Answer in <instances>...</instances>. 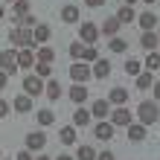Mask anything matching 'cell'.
<instances>
[{
    "instance_id": "cell-1",
    "label": "cell",
    "mask_w": 160,
    "mask_h": 160,
    "mask_svg": "<svg viewBox=\"0 0 160 160\" xmlns=\"http://www.w3.org/2000/svg\"><path fill=\"white\" fill-rule=\"evenodd\" d=\"M9 47H15V50H23V47L38 50V41H35L32 26H15V29L9 32Z\"/></svg>"
},
{
    "instance_id": "cell-2",
    "label": "cell",
    "mask_w": 160,
    "mask_h": 160,
    "mask_svg": "<svg viewBox=\"0 0 160 160\" xmlns=\"http://www.w3.org/2000/svg\"><path fill=\"white\" fill-rule=\"evenodd\" d=\"M157 119H160V105H157V102H152V99H143V102L137 105V122H143L146 128H152Z\"/></svg>"
},
{
    "instance_id": "cell-3",
    "label": "cell",
    "mask_w": 160,
    "mask_h": 160,
    "mask_svg": "<svg viewBox=\"0 0 160 160\" xmlns=\"http://www.w3.org/2000/svg\"><path fill=\"white\" fill-rule=\"evenodd\" d=\"M111 122H114V128H128L131 122H134V114L128 111V105H117V108H111Z\"/></svg>"
},
{
    "instance_id": "cell-4",
    "label": "cell",
    "mask_w": 160,
    "mask_h": 160,
    "mask_svg": "<svg viewBox=\"0 0 160 160\" xmlns=\"http://www.w3.org/2000/svg\"><path fill=\"white\" fill-rule=\"evenodd\" d=\"M0 70H6L9 76H15L18 70V50L15 47H9V50H0Z\"/></svg>"
},
{
    "instance_id": "cell-5",
    "label": "cell",
    "mask_w": 160,
    "mask_h": 160,
    "mask_svg": "<svg viewBox=\"0 0 160 160\" xmlns=\"http://www.w3.org/2000/svg\"><path fill=\"white\" fill-rule=\"evenodd\" d=\"M70 79H73V82H79V84H88V82L93 79L90 64H88V61H73V67H70Z\"/></svg>"
},
{
    "instance_id": "cell-6",
    "label": "cell",
    "mask_w": 160,
    "mask_h": 160,
    "mask_svg": "<svg viewBox=\"0 0 160 160\" xmlns=\"http://www.w3.org/2000/svg\"><path fill=\"white\" fill-rule=\"evenodd\" d=\"M99 26L93 23V21H82L79 23V41H84V44H96L99 41Z\"/></svg>"
},
{
    "instance_id": "cell-7",
    "label": "cell",
    "mask_w": 160,
    "mask_h": 160,
    "mask_svg": "<svg viewBox=\"0 0 160 160\" xmlns=\"http://www.w3.org/2000/svg\"><path fill=\"white\" fill-rule=\"evenodd\" d=\"M47 82L41 76H35V73H29V76L23 79V93H29V96H38V93H44Z\"/></svg>"
},
{
    "instance_id": "cell-8",
    "label": "cell",
    "mask_w": 160,
    "mask_h": 160,
    "mask_svg": "<svg viewBox=\"0 0 160 160\" xmlns=\"http://www.w3.org/2000/svg\"><path fill=\"white\" fill-rule=\"evenodd\" d=\"M67 96H70V102H73V105H84V102H88V96H90V90H88V84L73 82V88L67 90Z\"/></svg>"
},
{
    "instance_id": "cell-9",
    "label": "cell",
    "mask_w": 160,
    "mask_h": 160,
    "mask_svg": "<svg viewBox=\"0 0 160 160\" xmlns=\"http://www.w3.org/2000/svg\"><path fill=\"white\" fill-rule=\"evenodd\" d=\"M114 122H111V119H99L96 122V125H93V137H96V140H111V137H114Z\"/></svg>"
},
{
    "instance_id": "cell-10",
    "label": "cell",
    "mask_w": 160,
    "mask_h": 160,
    "mask_svg": "<svg viewBox=\"0 0 160 160\" xmlns=\"http://www.w3.org/2000/svg\"><path fill=\"white\" fill-rule=\"evenodd\" d=\"M119 29H122V23L117 21V15L105 18V21H102V26H99V32L105 35V38H114V35H119Z\"/></svg>"
},
{
    "instance_id": "cell-11",
    "label": "cell",
    "mask_w": 160,
    "mask_h": 160,
    "mask_svg": "<svg viewBox=\"0 0 160 160\" xmlns=\"http://www.w3.org/2000/svg\"><path fill=\"white\" fill-rule=\"evenodd\" d=\"M44 146H47L44 131H29V134H26V148H29V152H41Z\"/></svg>"
},
{
    "instance_id": "cell-12",
    "label": "cell",
    "mask_w": 160,
    "mask_h": 160,
    "mask_svg": "<svg viewBox=\"0 0 160 160\" xmlns=\"http://www.w3.org/2000/svg\"><path fill=\"white\" fill-rule=\"evenodd\" d=\"M90 122H93V114H90V108L79 105V108H76V114H73V125H76V128H88Z\"/></svg>"
},
{
    "instance_id": "cell-13",
    "label": "cell",
    "mask_w": 160,
    "mask_h": 160,
    "mask_svg": "<svg viewBox=\"0 0 160 160\" xmlns=\"http://www.w3.org/2000/svg\"><path fill=\"white\" fill-rule=\"evenodd\" d=\"M137 23H140V29H143V32H148V29H157V15L152 12V9H148V12H140L137 15Z\"/></svg>"
},
{
    "instance_id": "cell-14",
    "label": "cell",
    "mask_w": 160,
    "mask_h": 160,
    "mask_svg": "<svg viewBox=\"0 0 160 160\" xmlns=\"http://www.w3.org/2000/svg\"><path fill=\"white\" fill-rule=\"evenodd\" d=\"M93 79H99V82H105L108 76H111V61L108 58H96V61H93Z\"/></svg>"
},
{
    "instance_id": "cell-15",
    "label": "cell",
    "mask_w": 160,
    "mask_h": 160,
    "mask_svg": "<svg viewBox=\"0 0 160 160\" xmlns=\"http://www.w3.org/2000/svg\"><path fill=\"white\" fill-rule=\"evenodd\" d=\"M61 93H64V88H61L58 79H47V88H44V96L47 99H50V102H58Z\"/></svg>"
},
{
    "instance_id": "cell-16",
    "label": "cell",
    "mask_w": 160,
    "mask_h": 160,
    "mask_svg": "<svg viewBox=\"0 0 160 160\" xmlns=\"http://www.w3.org/2000/svg\"><path fill=\"white\" fill-rule=\"evenodd\" d=\"M111 108H114V105H111L108 99H96V102L90 105V114L96 117V119H108V117H111Z\"/></svg>"
},
{
    "instance_id": "cell-17",
    "label": "cell",
    "mask_w": 160,
    "mask_h": 160,
    "mask_svg": "<svg viewBox=\"0 0 160 160\" xmlns=\"http://www.w3.org/2000/svg\"><path fill=\"white\" fill-rule=\"evenodd\" d=\"M18 67H21V70H29V67H35V50H29V47L18 50Z\"/></svg>"
},
{
    "instance_id": "cell-18",
    "label": "cell",
    "mask_w": 160,
    "mask_h": 160,
    "mask_svg": "<svg viewBox=\"0 0 160 160\" xmlns=\"http://www.w3.org/2000/svg\"><path fill=\"white\" fill-rule=\"evenodd\" d=\"M61 21H64V23H79V21H82V12H79V6H76V3H67V6H61Z\"/></svg>"
},
{
    "instance_id": "cell-19",
    "label": "cell",
    "mask_w": 160,
    "mask_h": 160,
    "mask_svg": "<svg viewBox=\"0 0 160 160\" xmlns=\"http://www.w3.org/2000/svg\"><path fill=\"white\" fill-rule=\"evenodd\" d=\"M157 44H160V35H157L154 29H148V32H143V35H140V47H143L146 52L157 50Z\"/></svg>"
},
{
    "instance_id": "cell-20",
    "label": "cell",
    "mask_w": 160,
    "mask_h": 160,
    "mask_svg": "<svg viewBox=\"0 0 160 160\" xmlns=\"http://www.w3.org/2000/svg\"><path fill=\"white\" fill-rule=\"evenodd\" d=\"M108 102H111V105H128V90L125 88H119V84H117V88H111V93H108Z\"/></svg>"
},
{
    "instance_id": "cell-21",
    "label": "cell",
    "mask_w": 160,
    "mask_h": 160,
    "mask_svg": "<svg viewBox=\"0 0 160 160\" xmlns=\"http://www.w3.org/2000/svg\"><path fill=\"white\" fill-rule=\"evenodd\" d=\"M146 125H143V122H131V125H128V140H131V143H143V140H146Z\"/></svg>"
},
{
    "instance_id": "cell-22",
    "label": "cell",
    "mask_w": 160,
    "mask_h": 160,
    "mask_svg": "<svg viewBox=\"0 0 160 160\" xmlns=\"http://www.w3.org/2000/svg\"><path fill=\"white\" fill-rule=\"evenodd\" d=\"M12 108L18 111V114H29V111H32V96H29V93H21V96H15Z\"/></svg>"
},
{
    "instance_id": "cell-23",
    "label": "cell",
    "mask_w": 160,
    "mask_h": 160,
    "mask_svg": "<svg viewBox=\"0 0 160 160\" xmlns=\"http://www.w3.org/2000/svg\"><path fill=\"white\" fill-rule=\"evenodd\" d=\"M32 32H35V41H38V44H47V41H50V35H52L50 23H41V21L32 26Z\"/></svg>"
},
{
    "instance_id": "cell-24",
    "label": "cell",
    "mask_w": 160,
    "mask_h": 160,
    "mask_svg": "<svg viewBox=\"0 0 160 160\" xmlns=\"http://www.w3.org/2000/svg\"><path fill=\"white\" fill-rule=\"evenodd\" d=\"M117 21H119V23H134V21H137L134 6H125V3H122V6H119V12H117Z\"/></svg>"
},
{
    "instance_id": "cell-25",
    "label": "cell",
    "mask_w": 160,
    "mask_h": 160,
    "mask_svg": "<svg viewBox=\"0 0 160 160\" xmlns=\"http://www.w3.org/2000/svg\"><path fill=\"white\" fill-rule=\"evenodd\" d=\"M58 140L64 146H73L76 143V125H64V128H58Z\"/></svg>"
},
{
    "instance_id": "cell-26",
    "label": "cell",
    "mask_w": 160,
    "mask_h": 160,
    "mask_svg": "<svg viewBox=\"0 0 160 160\" xmlns=\"http://www.w3.org/2000/svg\"><path fill=\"white\" fill-rule=\"evenodd\" d=\"M137 79V90H152V84H154V79H152V70H143L140 76H134Z\"/></svg>"
},
{
    "instance_id": "cell-27",
    "label": "cell",
    "mask_w": 160,
    "mask_h": 160,
    "mask_svg": "<svg viewBox=\"0 0 160 160\" xmlns=\"http://www.w3.org/2000/svg\"><path fill=\"white\" fill-rule=\"evenodd\" d=\"M35 119H38V125H44V128H47V125H52V122H55V114H52L50 108H41L38 114H35Z\"/></svg>"
},
{
    "instance_id": "cell-28",
    "label": "cell",
    "mask_w": 160,
    "mask_h": 160,
    "mask_svg": "<svg viewBox=\"0 0 160 160\" xmlns=\"http://www.w3.org/2000/svg\"><path fill=\"white\" fill-rule=\"evenodd\" d=\"M143 67H146V70H152V73H154V70H160V52H157V50H152V52L146 55Z\"/></svg>"
},
{
    "instance_id": "cell-29",
    "label": "cell",
    "mask_w": 160,
    "mask_h": 160,
    "mask_svg": "<svg viewBox=\"0 0 160 160\" xmlns=\"http://www.w3.org/2000/svg\"><path fill=\"white\" fill-rule=\"evenodd\" d=\"M35 58H38V61H47V64H52L55 50H52V47H38V50H35Z\"/></svg>"
},
{
    "instance_id": "cell-30",
    "label": "cell",
    "mask_w": 160,
    "mask_h": 160,
    "mask_svg": "<svg viewBox=\"0 0 160 160\" xmlns=\"http://www.w3.org/2000/svg\"><path fill=\"white\" fill-rule=\"evenodd\" d=\"M35 76H41V79H52V64H47V61H35Z\"/></svg>"
},
{
    "instance_id": "cell-31",
    "label": "cell",
    "mask_w": 160,
    "mask_h": 160,
    "mask_svg": "<svg viewBox=\"0 0 160 160\" xmlns=\"http://www.w3.org/2000/svg\"><path fill=\"white\" fill-rule=\"evenodd\" d=\"M125 73L128 76H140V73H143V61L140 58H128L125 61Z\"/></svg>"
},
{
    "instance_id": "cell-32",
    "label": "cell",
    "mask_w": 160,
    "mask_h": 160,
    "mask_svg": "<svg viewBox=\"0 0 160 160\" xmlns=\"http://www.w3.org/2000/svg\"><path fill=\"white\" fill-rule=\"evenodd\" d=\"M108 50H111V52H125V50H128V41L119 38V35H114V38H111V44H108Z\"/></svg>"
},
{
    "instance_id": "cell-33",
    "label": "cell",
    "mask_w": 160,
    "mask_h": 160,
    "mask_svg": "<svg viewBox=\"0 0 160 160\" xmlns=\"http://www.w3.org/2000/svg\"><path fill=\"white\" fill-rule=\"evenodd\" d=\"M76 160H96V148H93V146H79Z\"/></svg>"
},
{
    "instance_id": "cell-34",
    "label": "cell",
    "mask_w": 160,
    "mask_h": 160,
    "mask_svg": "<svg viewBox=\"0 0 160 160\" xmlns=\"http://www.w3.org/2000/svg\"><path fill=\"white\" fill-rule=\"evenodd\" d=\"M96 58H99V50H96V47H93V44H84V52H82V61H88V64H93Z\"/></svg>"
},
{
    "instance_id": "cell-35",
    "label": "cell",
    "mask_w": 160,
    "mask_h": 160,
    "mask_svg": "<svg viewBox=\"0 0 160 160\" xmlns=\"http://www.w3.org/2000/svg\"><path fill=\"white\" fill-rule=\"evenodd\" d=\"M82 52H84L82 41H73V44H70V55H73V61H82Z\"/></svg>"
},
{
    "instance_id": "cell-36",
    "label": "cell",
    "mask_w": 160,
    "mask_h": 160,
    "mask_svg": "<svg viewBox=\"0 0 160 160\" xmlns=\"http://www.w3.org/2000/svg\"><path fill=\"white\" fill-rule=\"evenodd\" d=\"M35 23H38V18H35L32 12H26V15L21 18V26H35Z\"/></svg>"
},
{
    "instance_id": "cell-37",
    "label": "cell",
    "mask_w": 160,
    "mask_h": 160,
    "mask_svg": "<svg viewBox=\"0 0 160 160\" xmlns=\"http://www.w3.org/2000/svg\"><path fill=\"white\" fill-rule=\"evenodd\" d=\"M96 160H117V157H114L111 148H105V152H96Z\"/></svg>"
},
{
    "instance_id": "cell-38",
    "label": "cell",
    "mask_w": 160,
    "mask_h": 160,
    "mask_svg": "<svg viewBox=\"0 0 160 160\" xmlns=\"http://www.w3.org/2000/svg\"><path fill=\"white\" fill-rule=\"evenodd\" d=\"M15 160H32V152H29V148H23V152L15 154Z\"/></svg>"
},
{
    "instance_id": "cell-39",
    "label": "cell",
    "mask_w": 160,
    "mask_h": 160,
    "mask_svg": "<svg viewBox=\"0 0 160 160\" xmlns=\"http://www.w3.org/2000/svg\"><path fill=\"white\" fill-rule=\"evenodd\" d=\"M152 96H154V102H160V79L152 84Z\"/></svg>"
},
{
    "instance_id": "cell-40",
    "label": "cell",
    "mask_w": 160,
    "mask_h": 160,
    "mask_svg": "<svg viewBox=\"0 0 160 160\" xmlns=\"http://www.w3.org/2000/svg\"><path fill=\"white\" fill-rule=\"evenodd\" d=\"M3 117H9V102L0 99V119H3Z\"/></svg>"
},
{
    "instance_id": "cell-41",
    "label": "cell",
    "mask_w": 160,
    "mask_h": 160,
    "mask_svg": "<svg viewBox=\"0 0 160 160\" xmlns=\"http://www.w3.org/2000/svg\"><path fill=\"white\" fill-rule=\"evenodd\" d=\"M6 84H9V73L0 70V90H6Z\"/></svg>"
},
{
    "instance_id": "cell-42",
    "label": "cell",
    "mask_w": 160,
    "mask_h": 160,
    "mask_svg": "<svg viewBox=\"0 0 160 160\" xmlns=\"http://www.w3.org/2000/svg\"><path fill=\"white\" fill-rule=\"evenodd\" d=\"M84 6H90V9H99V6H105V0H84Z\"/></svg>"
},
{
    "instance_id": "cell-43",
    "label": "cell",
    "mask_w": 160,
    "mask_h": 160,
    "mask_svg": "<svg viewBox=\"0 0 160 160\" xmlns=\"http://www.w3.org/2000/svg\"><path fill=\"white\" fill-rule=\"evenodd\" d=\"M55 160H73L70 154H58V157H55Z\"/></svg>"
},
{
    "instance_id": "cell-44",
    "label": "cell",
    "mask_w": 160,
    "mask_h": 160,
    "mask_svg": "<svg viewBox=\"0 0 160 160\" xmlns=\"http://www.w3.org/2000/svg\"><path fill=\"white\" fill-rule=\"evenodd\" d=\"M35 160H52V157H47V154H38V157H35Z\"/></svg>"
},
{
    "instance_id": "cell-45",
    "label": "cell",
    "mask_w": 160,
    "mask_h": 160,
    "mask_svg": "<svg viewBox=\"0 0 160 160\" xmlns=\"http://www.w3.org/2000/svg\"><path fill=\"white\" fill-rule=\"evenodd\" d=\"M122 3H125V6H134V3H137V0H122Z\"/></svg>"
},
{
    "instance_id": "cell-46",
    "label": "cell",
    "mask_w": 160,
    "mask_h": 160,
    "mask_svg": "<svg viewBox=\"0 0 160 160\" xmlns=\"http://www.w3.org/2000/svg\"><path fill=\"white\" fill-rule=\"evenodd\" d=\"M3 15H6V9H3V6H0V18H3Z\"/></svg>"
},
{
    "instance_id": "cell-47",
    "label": "cell",
    "mask_w": 160,
    "mask_h": 160,
    "mask_svg": "<svg viewBox=\"0 0 160 160\" xmlns=\"http://www.w3.org/2000/svg\"><path fill=\"white\" fill-rule=\"evenodd\" d=\"M143 3H148V6H152V3H154V0H143Z\"/></svg>"
},
{
    "instance_id": "cell-48",
    "label": "cell",
    "mask_w": 160,
    "mask_h": 160,
    "mask_svg": "<svg viewBox=\"0 0 160 160\" xmlns=\"http://www.w3.org/2000/svg\"><path fill=\"white\" fill-rule=\"evenodd\" d=\"M3 3H15V0H3Z\"/></svg>"
},
{
    "instance_id": "cell-49",
    "label": "cell",
    "mask_w": 160,
    "mask_h": 160,
    "mask_svg": "<svg viewBox=\"0 0 160 160\" xmlns=\"http://www.w3.org/2000/svg\"><path fill=\"white\" fill-rule=\"evenodd\" d=\"M157 35H160V23H157Z\"/></svg>"
}]
</instances>
